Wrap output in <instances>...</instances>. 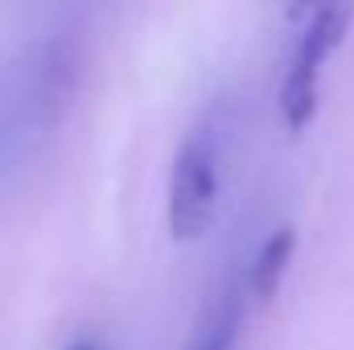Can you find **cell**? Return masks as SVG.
Instances as JSON below:
<instances>
[{
    "label": "cell",
    "instance_id": "6",
    "mask_svg": "<svg viewBox=\"0 0 354 350\" xmlns=\"http://www.w3.org/2000/svg\"><path fill=\"white\" fill-rule=\"evenodd\" d=\"M71 350H99V347H91V342H75Z\"/></svg>",
    "mask_w": 354,
    "mask_h": 350
},
{
    "label": "cell",
    "instance_id": "5",
    "mask_svg": "<svg viewBox=\"0 0 354 350\" xmlns=\"http://www.w3.org/2000/svg\"><path fill=\"white\" fill-rule=\"evenodd\" d=\"M239 322H243V284H239L227 301H218V305L210 309V317L198 326L189 350H235Z\"/></svg>",
    "mask_w": 354,
    "mask_h": 350
},
{
    "label": "cell",
    "instance_id": "4",
    "mask_svg": "<svg viewBox=\"0 0 354 350\" xmlns=\"http://www.w3.org/2000/svg\"><path fill=\"white\" fill-rule=\"evenodd\" d=\"M292 252H297V227L292 223H280L264 243L256 248V256L248 264V280H243V297L256 301V305H268L284 276H288V264H292Z\"/></svg>",
    "mask_w": 354,
    "mask_h": 350
},
{
    "label": "cell",
    "instance_id": "1",
    "mask_svg": "<svg viewBox=\"0 0 354 350\" xmlns=\"http://www.w3.org/2000/svg\"><path fill=\"white\" fill-rule=\"evenodd\" d=\"M75 87L79 37L71 29H50L21 50L0 95V165H21L54 136Z\"/></svg>",
    "mask_w": 354,
    "mask_h": 350
},
{
    "label": "cell",
    "instance_id": "2",
    "mask_svg": "<svg viewBox=\"0 0 354 350\" xmlns=\"http://www.w3.org/2000/svg\"><path fill=\"white\" fill-rule=\"evenodd\" d=\"M223 190V136L214 124L185 132L169 169V231L177 243L202 239L218 214Z\"/></svg>",
    "mask_w": 354,
    "mask_h": 350
},
{
    "label": "cell",
    "instance_id": "3",
    "mask_svg": "<svg viewBox=\"0 0 354 350\" xmlns=\"http://www.w3.org/2000/svg\"><path fill=\"white\" fill-rule=\"evenodd\" d=\"M351 21H354V4H317V8H309L305 25L297 33V50L288 58L284 83H280V116H284L288 132H305L309 120L317 116L322 71L338 54V46L346 42Z\"/></svg>",
    "mask_w": 354,
    "mask_h": 350
}]
</instances>
